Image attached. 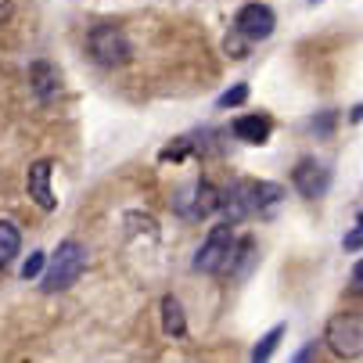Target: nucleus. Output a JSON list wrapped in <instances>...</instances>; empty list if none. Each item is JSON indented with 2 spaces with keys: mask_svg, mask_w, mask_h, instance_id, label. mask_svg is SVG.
<instances>
[{
  "mask_svg": "<svg viewBox=\"0 0 363 363\" xmlns=\"http://www.w3.org/2000/svg\"><path fill=\"white\" fill-rule=\"evenodd\" d=\"M345 252H356V248H363V213H359V220H356V230L352 234H345Z\"/></svg>",
  "mask_w": 363,
  "mask_h": 363,
  "instance_id": "17",
  "label": "nucleus"
},
{
  "mask_svg": "<svg viewBox=\"0 0 363 363\" xmlns=\"http://www.w3.org/2000/svg\"><path fill=\"white\" fill-rule=\"evenodd\" d=\"M86 47H90V58L101 69H119V65L130 62V40H126L123 26H116V22L94 26L90 36H86Z\"/></svg>",
  "mask_w": 363,
  "mask_h": 363,
  "instance_id": "3",
  "label": "nucleus"
},
{
  "mask_svg": "<svg viewBox=\"0 0 363 363\" xmlns=\"http://www.w3.org/2000/svg\"><path fill=\"white\" fill-rule=\"evenodd\" d=\"M270 119L267 116H241L238 123H234V137L238 140H245V144H267L270 140Z\"/></svg>",
  "mask_w": 363,
  "mask_h": 363,
  "instance_id": "9",
  "label": "nucleus"
},
{
  "mask_svg": "<svg viewBox=\"0 0 363 363\" xmlns=\"http://www.w3.org/2000/svg\"><path fill=\"white\" fill-rule=\"evenodd\" d=\"M281 338H284V324H277V328H274V331H267V335H263V338H259V345H255V349H252V359H255V363H259V359H270V356H274V349H277V342H281Z\"/></svg>",
  "mask_w": 363,
  "mask_h": 363,
  "instance_id": "13",
  "label": "nucleus"
},
{
  "mask_svg": "<svg viewBox=\"0 0 363 363\" xmlns=\"http://www.w3.org/2000/svg\"><path fill=\"white\" fill-rule=\"evenodd\" d=\"M234 248H238V241H234L230 223L213 227L209 238H205V245H201V252L194 255V270H201V274H223L234 263Z\"/></svg>",
  "mask_w": 363,
  "mask_h": 363,
  "instance_id": "5",
  "label": "nucleus"
},
{
  "mask_svg": "<svg viewBox=\"0 0 363 363\" xmlns=\"http://www.w3.org/2000/svg\"><path fill=\"white\" fill-rule=\"evenodd\" d=\"M291 184H295V191L302 198H320L328 191V184H331V173L317 159H302L295 166V173H291Z\"/></svg>",
  "mask_w": 363,
  "mask_h": 363,
  "instance_id": "7",
  "label": "nucleus"
},
{
  "mask_svg": "<svg viewBox=\"0 0 363 363\" xmlns=\"http://www.w3.org/2000/svg\"><path fill=\"white\" fill-rule=\"evenodd\" d=\"M83 270H86V248L79 245V241H62L58 245V252L50 255V267H47V274H43V291H65V288H72L79 277H83Z\"/></svg>",
  "mask_w": 363,
  "mask_h": 363,
  "instance_id": "2",
  "label": "nucleus"
},
{
  "mask_svg": "<svg viewBox=\"0 0 363 363\" xmlns=\"http://www.w3.org/2000/svg\"><path fill=\"white\" fill-rule=\"evenodd\" d=\"M245 101H248V86H245V83H238V86H230V90H223V94H220L216 105H220V108H238V105H245Z\"/></svg>",
  "mask_w": 363,
  "mask_h": 363,
  "instance_id": "15",
  "label": "nucleus"
},
{
  "mask_svg": "<svg viewBox=\"0 0 363 363\" xmlns=\"http://www.w3.org/2000/svg\"><path fill=\"white\" fill-rule=\"evenodd\" d=\"M234 26H238V33L248 36V40H267V36L274 33L277 18H274V11H270L267 4H245V8L238 11Z\"/></svg>",
  "mask_w": 363,
  "mask_h": 363,
  "instance_id": "6",
  "label": "nucleus"
},
{
  "mask_svg": "<svg viewBox=\"0 0 363 363\" xmlns=\"http://www.w3.org/2000/svg\"><path fill=\"white\" fill-rule=\"evenodd\" d=\"M33 79H36V90L43 94V97H50V94H55L58 86V72L55 69H50V65H33Z\"/></svg>",
  "mask_w": 363,
  "mask_h": 363,
  "instance_id": "14",
  "label": "nucleus"
},
{
  "mask_svg": "<svg viewBox=\"0 0 363 363\" xmlns=\"http://www.w3.org/2000/svg\"><path fill=\"white\" fill-rule=\"evenodd\" d=\"M352 284H356V288H363V259H359L356 270H352Z\"/></svg>",
  "mask_w": 363,
  "mask_h": 363,
  "instance_id": "18",
  "label": "nucleus"
},
{
  "mask_svg": "<svg viewBox=\"0 0 363 363\" xmlns=\"http://www.w3.org/2000/svg\"><path fill=\"white\" fill-rule=\"evenodd\" d=\"M281 187L277 184H267V180H241V184H234L223 198H220V205H223V213H227V220L230 223H238V220H245V216H252V213H267L270 205H277L281 201Z\"/></svg>",
  "mask_w": 363,
  "mask_h": 363,
  "instance_id": "1",
  "label": "nucleus"
},
{
  "mask_svg": "<svg viewBox=\"0 0 363 363\" xmlns=\"http://www.w3.org/2000/svg\"><path fill=\"white\" fill-rule=\"evenodd\" d=\"M18 248H22V238H18V227L15 223H8V220H0V270H4L11 259L18 255Z\"/></svg>",
  "mask_w": 363,
  "mask_h": 363,
  "instance_id": "11",
  "label": "nucleus"
},
{
  "mask_svg": "<svg viewBox=\"0 0 363 363\" xmlns=\"http://www.w3.org/2000/svg\"><path fill=\"white\" fill-rule=\"evenodd\" d=\"M162 328H166V335H187V320H184V309H180V302L169 295V298H162Z\"/></svg>",
  "mask_w": 363,
  "mask_h": 363,
  "instance_id": "12",
  "label": "nucleus"
},
{
  "mask_svg": "<svg viewBox=\"0 0 363 363\" xmlns=\"http://www.w3.org/2000/svg\"><path fill=\"white\" fill-rule=\"evenodd\" d=\"M313 4H317V0H313Z\"/></svg>",
  "mask_w": 363,
  "mask_h": 363,
  "instance_id": "19",
  "label": "nucleus"
},
{
  "mask_svg": "<svg viewBox=\"0 0 363 363\" xmlns=\"http://www.w3.org/2000/svg\"><path fill=\"white\" fill-rule=\"evenodd\" d=\"M216 205H220V194H216V187L201 180V184H194V205L187 209V216H191V220H201V216H209V213L216 209Z\"/></svg>",
  "mask_w": 363,
  "mask_h": 363,
  "instance_id": "10",
  "label": "nucleus"
},
{
  "mask_svg": "<svg viewBox=\"0 0 363 363\" xmlns=\"http://www.w3.org/2000/svg\"><path fill=\"white\" fill-rule=\"evenodd\" d=\"M43 263H47V255H43V252H33V255L26 259V267H22V277H26V281H33V277L43 270Z\"/></svg>",
  "mask_w": 363,
  "mask_h": 363,
  "instance_id": "16",
  "label": "nucleus"
},
{
  "mask_svg": "<svg viewBox=\"0 0 363 363\" xmlns=\"http://www.w3.org/2000/svg\"><path fill=\"white\" fill-rule=\"evenodd\" d=\"M324 342L331 345L335 356H363V309H345L328 320Z\"/></svg>",
  "mask_w": 363,
  "mask_h": 363,
  "instance_id": "4",
  "label": "nucleus"
},
{
  "mask_svg": "<svg viewBox=\"0 0 363 363\" xmlns=\"http://www.w3.org/2000/svg\"><path fill=\"white\" fill-rule=\"evenodd\" d=\"M50 177H55V162H47V159H40V162H33L29 166V177H26V187H29V198L40 205L43 213H50L58 205V198H55V191H50Z\"/></svg>",
  "mask_w": 363,
  "mask_h": 363,
  "instance_id": "8",
  "label": "nucleus"
}]
</instances>
